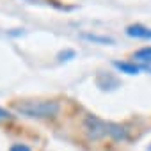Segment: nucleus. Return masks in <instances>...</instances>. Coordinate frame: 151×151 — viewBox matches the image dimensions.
I'll use <instances>...</instances> for the list:
<instances>
[{
    "label": "nucleus",
    "mask_w": 151,
    "mask_h": 151,
    "mask_svg": "<svg viewBox=\"0 0 151 151\" xmlns=\"http://www.w3.org/2000/svg\"><path fill=\"white\" fill-rule=\"evenodd\" d=\"M9 151H32L27 144H13L11 147H9Z\"/></svg>",
    "instance_id": "nucleus-9"
},
{
    "label": "nucleus",
    "mask_w": 151,
    "mask_h": 151,
    "mask_svg": "<svg viewBox=\"0 0 151 151\" xmlns=\"http://www.w3.org/2000/svg\"><path fill=\"white\" fill-rule=\"evenodd\" d=\"M9 36H13V37H16V36H22L23 34V29H14L13 32H7Z\"/></svg>",
    "instance_id": "nucleus-10"
},
{
    "label": "nucleus",
    "mask_w": 151,
    "mask_h": 151,
    "mask_svg": "<svg viewBox=\"0 0 151 151\" xmlns=\"http://www.w3.org/2000/svg\"><path fill=\"white\" fill-rule=\"evenodd\" d=\"M84 128L89 139L100 140V139H110V140H126L128 139V130L117 123L105 121L98 116H86L84 119Z\"/></svg>",
    "instance_id": "nucleus-1"
},
{
    "label": "nucleus",
    "mask_w": 151,
    "mask_h": 151,
    "mask_svg": "<svg viewBox=\"0 0 151 151\" xmlns=\"http://www.w3.org/2000/svg\"><path fill=\"white\" fill-rule=\"evenodd\" d=\"M124 32L128 37H133V39H146V41L151 39V29L142 23H132L124 29Z\"/></svg>",
    "instance_id": "nucleus-3"
},
{
    "label": "nucleus",
    "mask_w": 151,
    "mask_h": 151,
    "mask_svg": "<svg viewBox=\"0 0 151 151\" xmlns=\"http://www.w3.org/2000/svg\"><path fill=\"white\" fill-rule=\"evenodd\" d=\"M75 57H77V52H75L73 48H66V50H60V52L57 53V60H59V62H69V60H73Z\"/></svg>",
    "instance_id": "nucleus-7"
},
{
    "label": "nucleus",
    "mask_w": 151,
    "mask_h": 151,
    "mask_svg": "<svg viewBox=\"0 0 151 151\" xmlns=\"http://www.w3.org/2000/svg\"><path fill=\"white\" fill-rule=\"evenodd\" d=\"M149 151H151V147H149Z\"/></svg>",
    "instance_id": "nucleus-11"
},
{
    "label": "nucleus",
    "mask_w": 151,
    "mask_h": 151,
    "mask_svg": "<svg viewBox=\"0 0 151 151\" xmlns=\"http://www.w3.org/2000/svg\"><path fill=\"white\" fill-rule=\"evenodd\" d=\"M82 39L86 41H91L94 45H114V39L109 37V36H100V34H89V32H84L82 34Z\"/></svg>",
    "instance_id": "nucleus-6"
},
{
    "label": "nucleus",
    "mask_w": 151,
    "mask_h": 151,
    "mask_svg": "<svg viewBox=\"0 0 151 151\" xmlns=\"http://www.w3.org/2000/svg\"><path fill=\"white\" fill-rule=\"evenodd\" d=\"M112 66L119 71V73H124V75H139L140 73V66H137L135 62H128V60H114Z\"/></svg>",
    "instance_id": "nucleus-5"
},
{
    "label": "nucleus",
    "mask_w": 151,
    "mask_h": 151,
    "mask_svg": "<svg viewBox=\"0 0 151 151\" xmlns=\"http://www.w3.org/2000/svg\"><path fill=\"white\" fill-rule=\"evenodd\" d=\"M14 110L27 117L46 119V117L57 116L60 110V105L55 100H23L14 103Z\"/></svg>",
    "instance_id": "nucleus-2"
},
{
    "label": "nucleus",
    "mask_w": 151,
    "mask_h": 151,
    "mask_svg": "<svg viewBox=\"0 0 151 151\" xmlns=\"http://www.w3.org/2000/svg\"><path fill=\"white\" fill-rule=\"evenodd\" d=\"M9 119H13L11 110H7V109H4V107H0V121H9Z\"/></svg>",
    "instance_id": "nucleus-8"
},
{
    "label": "nucleus",
    "mask_w": 151,
    "mask_h": 151,
    "mask_svg": "<svg viewBox=\"0 0 151 151\" xmlns=\"http://www.w3.org/2000/svg\"><path fill=\"white\" fill-rule=\"evenodd\" d=\"M132 59H133V62H139L140 68H144V69L151 68V46H144V48L137 50L132 55Z\"/></svg>",
    "instance_id": "nucleus-4"
}]
</instances>
